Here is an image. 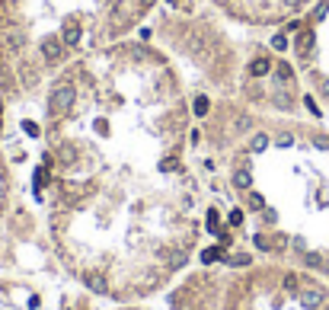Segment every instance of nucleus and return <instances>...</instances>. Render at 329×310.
<instances>
[{
	"label": "nucleus",
	"mask_w": 329,
	"mask_h": 310,
	"mask_svg": "<svg viewBox=\"0 0 329 310\" xmlns=\"http://www.w3.org/2000/svg\"><path fill=\"white\" fill-rule=\"evenodd\" d=\"M265 144H268L265 134H256V138H253V150H265Z\"/></svg>",
	"instance_id": "obj_8"
},
{
	"label": "nucleus",
	"mask_w": 329,
	"mask_h": 310,
	"mask_svg": "<svg viewBox=\"0 0 329 310\" xmlns=\"http://www.w3.org/2000/svg\"><path fill=\"white\" fill-rule=\"evenodd\" d=\"M169 3H179V0H169Z\"/></svg>",
	"instance_id": "obj_14"
},
{
	"label": "nucleus",
	"mask_w": 329,
	"mask_h": 310,
	"mask_svg": "<svg viewBox=\"0 0 329 310\" xmlns=\"http://www.w3.org/2000/svg\"><path fill=\"white\" fill-rule=\"evenodd\" d=\"M217 256H221V249H205V262H217Z\"/></svg>",
	"instance_id": "obj_10"
},
{
	"label": "nucleus",
	"mask_w": 329,
	"mask_h": 310,
	"mask_svg": "<svg viewBox=\"0 0 329 310\" xmlns=\"http://www.w3.org/2000/svg\"><path fill=\"white\" fill-rule=\"evenodd\" d=\"M128 310H134V307H128Z\"/></svg>",
	"instance_id": "obj_15"
},
{
	"label": "nucleus",
	"mask_w": 329,
	"mask_h": 310,
	"mask_svg": "<svg viewBox=\"0 0 329 310\" xmlns=\"http://www.w3.org/2000/svg\"><path fill=\"white\" fill-rule=\"evenodd\" d=\"M304 102H307V109H310V112H313V115H320V106H316V102L310 99V96H304Z\"/></svg>",
	"instance_id": "obj_11"
},
{
	"label": "nucleus",
	"mask_w": 329,
	"mask_h": 310,
	"mask_svg": "<svg viewBox=\"0 0 329 310\" xmlns=\"http://www.w3.org/2000/svg\"><path fill=\"white\" fill-rule=\"evenodd\" d=\"M0 131H3V112H0Z\"/></svg>",
	"instance_id": "obj_13"
},
{
	"label": "nucleus",
	"mask_w": 329,
	"mask_h": 310,
	"mask_svg": "<svg viewBox=\"0 0 329 310\" xmlns=\"http://www.w3.org/2000/svg\"><path fill=\"white\" fill-rule=\"evenodd\" d=\"M275 77L278 80H281V83H284V80H288V83H291V77H294V70H291V64H278V67H275Z\"/></svg>",
	"instance_id": "obj_5"
},
{
	"label": "nucleus",
	"mask_w": 329,
	"mask_h": 310,
	"mask_svg": "<svg viewBox=\"0 0 329 310\" xmlns=\"http://www.w3.org/2000/svg\"><path fill=\"white\" fill-rule=\"evenodd\" d=\"M310 48H313V29H304V32H300V39H297V51L307 58Z\"/></svg>",
	"instance_id": "obj_3"
},
{
	"label": "nucleus",
	"mask_w": 329,
	"mask_h": 310,
	"mask_svg": "<svg viewBox=\"0 0 329 310\" xmlns=\"http://www.w3.org/2000/svg\"><path fill=\"white\" fill-rule=\"evenodd\" d=\"M208 106H211L208 96H198V99H195V115H208Z\"/></svg>",
	"instance_id": "obj_6"
},
{
	"label": "nucleus",
	"mask_w": 329,
	"mask_h": 310,
	"mask_svg": "<svg viewBox=\"0 0 329 310\" xmlns=\"http://www.w3.org/2000/svg\"><path fill=\"white\" fill-rule=\"evenodd\" d=\"M268 70H272V61H268L265 54H259V58H253V64H249V77H265Z\"/></svg>",
	"instance_id": "obj_2"
},
{
	"label": "nucleus",
	"mask_w": 329,
	"mask_h": 310,
	"mask_svg": "<svg viewBox=\"0 0 329 310\" xmlns=\"http://www.w3.org/2000/svg\"><path fill=\"white\" fill-rule=\"evenodd\" d=\"M323 90H326V93H329V80H323Z\"/></svg>",
	"instance_id": "obj_12"
},
{
	"label": "nucleus",
	"mask_w": 329,
	"mask_h": 310,
	"mask_svg": "<svg viewBox=\"0 0 329 310\" xmlns=\"http://www.w3.org/2000/svg\"><path fill=\"white\" fill-rule=\"evenodd\" d=\"M249 182H253L249 170H237V173H233V186H237V189H249Z\"/></svg>",
	"instance_id": "obj_4"
},
{
	"label": "nucleus",
	"mask_w": 329,
	"mask_h": 310,
	"mask_svg": "<svg viewBox=\"0 0 329 310\" xmlns=\"http://www.w3.org/2000/svg\"><path fill=\"white\" fill-rule=\"evenodd\" d=\"M23 131L29 134V138H38V125L35 122H23Z\"/></svg>",
	"instance_id": "obj_9"
},
{
	"label": "nucleus",
	"mask_w": 329,
	"mask_h": 310,
	"mask_svg": "<svg viewBox=\"0 0 329 310\" xmlns=\"http://www.w3.org/2000/svg\"><path fill=\"white\" fill-rule=\"evenodd\" d=\"M323 301H326V291H323V288H304V291H300V304H304L307 310H320Z\"/></svg>",
	"instance_id": "obj_1"
},
{
	"label": "nucleus",
	"mask_w": 329,
	"mask_h": 310,
	"mask_svg": "<svg viewBox=\"0 0 329 310\" xmlns=\"http://www.w3.org/2000/svg\"><path fill=\"white\" fill-rule=\"evenodd\" d=\"M272 48H275V51H284V48H288V35H284V32H278L275 39H272Z\"/></svg>",
	"instance_id": "obj_7"
}]
</instances>
